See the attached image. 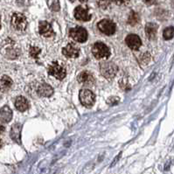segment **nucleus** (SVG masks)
Returning a JSON list of instances; mask_svg holds the SVG:
<instances>
[{
	"label": "nucleus",
	"mask_w": 174,
	"mask_h": 174,
	"mask_svg": "<svg viewBox=\"0 0 174 174\" xmlns=\"http://www.w3.org/2000/svg\"><path fill=\"white\" fill-rule=\"evenodd\" d=\"M100 69H101V74L108 80H111L115 76L116 72H117V67L110 61H104L101 62L100 65Z\"/></svg>",
	"instance_id": "f257e3e1"
},
{
	"label": "nucleus",
	"mask_w": 174,
	"mask_h": 174,
	"mask_svg": "<svg viewBox=\"0 0 174 174\" xmlns=\"http://www.w3.org/2000/svg\"><path fill=\"white\" fill-rule=\"evenodd\" d=\"M92 53L96 59H106L110 55V48L101 42H97L93 46Z\"/></svg>",
	"instance_id": "f03ea898"
},
{
	"label": "nucleus",
	"mask_w": 174,
	"mask_h": 174,
	"mask_svg": "<svg viewBox=\"0 0 174 174\" xmlns=\"http://www.w3.org/2000/svg\"><path fill=\"white\" fill-rule=\"evenodd\" d=\"M11 23L12 27L17 31H24L27 26L26 18L22 13H14L12 17Z\"/></svg>",
	"instance_id": "7ed1b4c3"
},
{
	"label": "nucleus",
	"mask_w": 174,
	"mask_h": 174,
	"mask_svg": "<svg viewBox=\"0 0 174 174\" xmlns=\"http://www.w3.org/2000/svg\"><path fill=\"white\" fill-rule=\"evenodd\" d=\"M48 73L58 80H62L66 77V69L57 61H54L48 67Z\"/></svg>",
	"instance_id": "20e7f679"
},
{
	"label": "nucleus",
	"mask_w": 174,
	"mask_h": 174,
	"mask_svg": "<svg viewBox=\"0 0 174 174\" xmlns=\"http://www.w3.org/2000/svg\"><path fill=\"white\" fill-rule=\"evenodd\" d=\"M80 101L82 104L87 108H90L94 105L96 101V96L94 93L88 89H82L80 91Z\"/></svg>",
	"instance_id": "39448f33"
},
{
	"label": "nucleus",
	"mask_w": 174,
	"mask_h": 174,
	"mask_svg": "<svg viewBox=\"0 0 174 174\" xmlns=\"http://www.w3.org/2000/svg\"><path fill=\"white\" fill-rule=\"evenodd\" d=\"M69 34L72 39H73L75 41L80 42V43H84L87 40V31L82 26L72 28L69 31Z\"/></svg>",
	"instance_id": "423d86ee"
},
{
	"label": "nucleus",
	"mask_w": 174,
	"mask_h": 174,
	"mask_svg": "<svg viewBox=\"0 0 174 174\" xmlns=\"http://www.w3.org/2000/svg\"><path fill=\"white\" fill-rule=\"evenodd\" d=\"M98 29L106 35H113L115 32V25L110 19H102L98 25Z\"/></svg>",
	"instance_id": "0eeeda50"
},
{
	"label": "nucleus",
	"mask_w": 174,
	"mask_h": 174,
	"mask_svg": "<svg viewBox=\"0 0 174 174\" xmlns=\"http://www.w3.org/2000/svg\"><path fill=\"white\" fill-rule=\"evenodd\" d=\"M62 54L65 57L73 59V58H77L80 54V49L77 46H75L73 43H70L68 45L65 46L62 49Z\"/></svg>",
	"instance_id": "6e6552de"
},
{
	"label": "nucleus",
	"mask_w": 174,
	"mask_h": 174,
	"mask_svg": "<svg viewBox=\"0 0 174 174\" xmlns=\"http://www.w3.org/2000/svg\"><path fill=\"white\" fill-rule=\"evenodd\" d=\"M125 41H126L127 46L129 48L133 49V50H138L142 45V41L140 40V38L138 35H136V34H129V35H128L126 37V39H125Z\"/></svg>",
	"instance_id": "1a4fd4ad"
},
{
	"label": "nucleus",
	"mask_w": 174,
	"mask_h": 174,
	"mask_svg": "<svg viewBox=\"0 0 174 174\" xmlns=\"http://www.w3.org/2000/svg\"><path fill=\"white\" fill-rule=\"evenodd\" d=\"M77 80H78L79 83L82 84L84 86H92L96 82V80L91 73L86 71L80 73L77 77Z\"/></svg>",
	"instance_id": "9d476101"
},
{
	"label": "nucleus",
	"mask_w": 174,
	"mask_h": 174,
	"mask_svg": "<svg viewBox=\"0 0 174 174\" xmlns=\"http://www.w3.org/2000/svg\"><path fill=\"white\" fill-rule=\"evenodd\" d=\"M39 32L42 36L49 38L54 34V32L52 28V26L46 21H41L39 25Z\"/></svg>",
	"instance_id": "9b49d317"
},
{
	"label": "nucleus",
	"mask_w": 174,
	"mask_h": 174,
	"mask_svg": "<svg viewBox=\"0 0 174 174\" xmlns=\"http://www.w3.org/2000/svg\"><path fill=\"white\" fill-rule=\"evenodd\" d=\"M74 18L80 21H88L91 19V15L87 12V10L82 6H78L74 10Z\"/></svg>",
	"instance_id": "f8f14e48"
},
{
	"label": "nucleus",
	"mask_w": 174,
	"mask_h": 174,
	"mask_svg": "<svg viewBox=\"0 0 174 174\" xmlns=\"http://www.w3.org/2000/svg\"><path fill=\"white\" fill-rule=\"evenodd\" d=\"M21 124H15L11 129V138L12 139L18 143H21Z\"/></svg>",
	"instance_id": "ddd939ff"
},
{
	"label": "nucleus",
	"mask_w": 174,
	"mask_h": 174,
	"mask_svg": "<svg viewBox=\"0 0 174 174\" xmlns=\"http://www.w3.org/2000/svg\"><path fill=\"white\" fill-rule=\"evenodd\" d=\"M37 92L40 96L49 97V96H51L54 94V89H53V87H51L50 85L46 84V83H42L38 87Z\"/></svg>",
	"instance_id": "4468645a"
},
{
	"label": "nucleus",
	"mask_w": 174,
	"mask_h": 174,
	"mask_svg": "<svg viewBox=\"0 0 174 174\" xmlns=\"http://www.w3.org/2000/svg\"><path fill=\"white\" fill-rule=\"evenodd\" d=\"M15 107L16 109L21 112L26 111L29 109V102L28 100L24 96H18L15 101Z\"/></svg>",
	"instance_id": "2eb2a0df"
},
{
	"label": "nucleus",
	"mask_w": 174,
	"mask_h": 174,
	"mask_svg": "<svg viewBox=\"0 0 174 174\" xmlns=\"http://www.w3.org/2000/svg\"><path fill=\"white\" fill-rule=\"evenodd\" d=\"M12 118V111L8 106H5L0 110V120L2 123H9Z\"/></svg>",
	"instance_id": "dca6fc26"
},
{
	"label": "nucleus",
	"mask_w": 174,
	"mask_h": 174,
	"mask_svg": "<svg viewBox=\"0 0 174 174\" xmlns=\"http://www.w3.org/2000/svg\"><path fill=\"white\" fill-rule=\"evenodd\" d=\"M158 28V26L155 23L146 24V26H145V32H146V36L150 40H154L156 38Z\"/></svg>",
	"instance_id": "f3484780"
},
{
	"label": "nucleus",
	"mask_w": 174,
	"mask_h": 174,
	"mask_svg": "<svg viewBox=\"0 0 174 174\" xmlns=\"http://www.w3.org/2000/svg\"><path fill=\"white\" fill-rule=\"evenodd\" d=\"M12 86V81L7 75H4L0 78V91L6 92Z\"/></svg>",
	"instance_id": "a211bd4d"
},
{
	"label": "nucleus",
	"mask_w": 174,
	"mask_h": 174,
	"mask_svg": "<svg viewBox=\"0 0 174 174\" xmlns=\"http://www.w3.org/2000/svg\"><path fill=\"white\" fill-rule=\"evenodd\" d=\"M139 20H140V18H139V15H138V13L135 12H131V13L129 14V16L128 23L129 24L130 26H135L137 24H138Z\"/></svg>",
	"instance_id": "6ab92c4d"
},
{
	"label": "nucleus",
	"mask_w": 174,
	"mask_h": 174,
	"mask_svg": "<svg viewBox=\"0 0 174 174\" xmlns=\"http://www.w3.org/2000/svg\"><path fill=\"white\" fill-rule=\"evenodd\" d=\"M174 36V27L172 26H169V27L165 28L163 32V37L164 39L168 40H171L172 39Z\"/></svg>",
	"instance_id": "aec40b11"
},
{
	"label": "nucleus",
	"mask_w": 174,
	"mask_h": 174,
	"mask_svg": "<svg viewBox=\"0 0 174 174\" xmlns=\"http://www.w3.org/2000/svg\"><path fill=\"white\" fill-rule=\"evenodd\" d=\"M48 6L54 12H59L60 10V3L59 0H48Z\"/></svg>",
	"instance_id": "412c9836"
},
{
	"label": "nucleus",
	"mask_w": 174,
	"mask_h": 174,
	"mask_svg": "<svg viewBox=\"0 0 174 174\" xmlns=\"http://www.w3.org/2000/svg\"><path fill=\"white\" fill-rule=\"evenodd\" d=\"M40 52H41L40 49L39 47H36V46H32L30 48V55L32 56V58H34L36 60H38V57H39V55L40 54Z\"/></svg>",
	"instance_id": "4be33fe9"
},
{
	"label": "nucleus",
	"mask_w": 174,
	"mask_h": 174,
	"mask_svg": "<svg viewBox=\"0 0 174 174\" xmlns=\"http://www.w3.org/2000/svg\"><path fill=\"white\" fill-rule=\"evenodd\" d=\"M110 0H99V2H98L99 6H100L101 8H103V9L107 8V7L110 5Z\"/></svg>",
	"instance_id": "5701e85b"
},
{
	"label": "nucleus",
	"mask_w": 174,
	"mask_h": 174,
	"mask_svg": "<svg viewBox=\"0 0 174 174\" xmlns=\"http://www.w3.org/2000/svg\"><path fill=\"white\" fill-rule=\"evenodd\" d=\"M118 101H119V98H117V97H111V98H110L107 101V103L110 104V105H115V104H117Z\"/></svg>",
	"instance_id": "b1692460"
},
{
	"label": "nucleus",
	"mask_w": 174,
	"mask_h": 174,
	"mask_svg": "<svg viewBox=\"0 0 174 174\" xmlns=\"http://www.w3.org/2000/svg\"><path fill=\"white\" fill-rule=\"evenodd\" d=\"M113 1L117 5H125L129 2V0H113Z\"/></svg>",
	"instance_id": "393cba45"
},
{
	"label": "nucleus",
	"mask_w": 174,
	"mask_h": 174,
	"mask_svg": "<svg viewBox=\"0 0 174 174\" xmlns=\"http://www.w3.org/2000/svg\"><path fill=\"white\" fill-rule=\"evenodd\" d=\"M120 157H121V153H120L119 155H118V156H117V158H115L114 162H113V163H112V164H111V165H110V166H111V167H112V166H113V165H114L115 164V163H116V162H117V160H118V159H119V158H120Z\"/></svg>",
	"instance_id": "a878e982"
},
{
	"label": "nucleus",
	"mask_w": 174,
	"mask_h": 174,
	"mask_svg": "<svg viewBox=\"0 0 174 174\" xmlns=\"http://www.w3.org/2000/svg\"><path fill=\"white\" fill-rule=\"evenodd\" d=\"M144 2L146 3L147 5H152V4L155 2V0H144Z\"/></svg>",
	"instance_id": "bb28decb"
},
{
	"label": "nucleus",
	"mask_w": 174,
	"mask_h": 174,
	"mask_svg": "<svg viewBox=\"0 0 174 174\" xmlns=\"http://www.w3.org/2000/svg\"><path fill=\"white\" fill-rule=\"evenodd\" d=\"M71 2H76V1H78L80 3H85V2H87V0H70Z\"/></svg>",
	"instance_id": "cd10ccee"
},
{
	"label": "nucleus",
	"mask_w": 174,
	"mask_h": 174,
	"mask_svg": "<svg viewBox=\"0 0 174 174\" xmlns=\"http://www.w3.org/2000/svg\"><path fill=\"white\" fill-rule=\"evenodd\" d=\"M172 7H174V0H172Z\"/></svg>",
	"instance_id": "c85d7f7f"
},
{
	"label": "nucleus",
	"mask_w": 174,
	"mask_h": 174,
	"mask_svg": "<svg viewBox=\"0 0 174 174\" xmlns=\"http://www.w3.org/2000/svg\"><path fill=\"white\" fill-rule=\"evenodd\" d=\"M1 147H2V140L0 139V148H1Z\"/></svg>",
	"instance_id": "c756f323"
},
{
	"label": "nucleus",
	"mask_w": 174,
	"mask_h": 174,
	"mask_svg": "<svg viewBox=\"0 0 174 174\" xmlns=\"http://www.w3.org/2000/svg\"><path fill=\"white\" fill-rule=\"evenodd\" d=\"M0 29H1V22H0Z\"/></svg>",
	"instance_id": "7c9ffc66"
}]
</instances>
